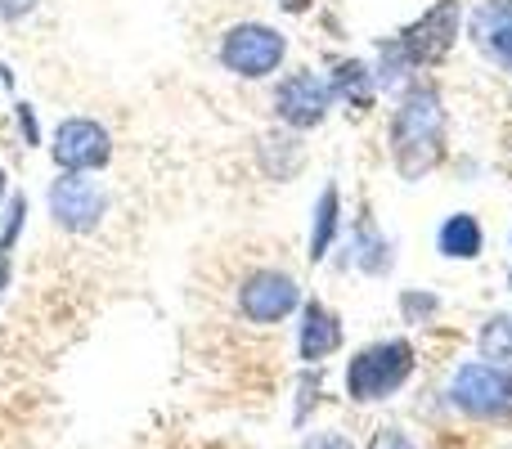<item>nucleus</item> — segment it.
<instances>
[{"instance_id": "nucleus-1", "label": "nucleus", "mask_w": 512, "mask_h": 449, "mask_svg": "<svg viewBox=\"0 0 512 449\" xmlns=\"http://www.w3.org/2000/svg\"><path fill=\"white\" fill-rule=\"evenodd\" d=\"M391 158L405 180H423L445 158V104L432 86H409L391 117Z\"/></svg>"}, {"instance_id": "nucleus-2", "label": "nucleus", "mask_w": 512, "mask_h": 449, "mask_svg": "<svg viewBox=\"0 0 512 449\" xmlns=\"http://www.w3.org/2000/svg\"><path fill=\"white\" fill-rule=\"evenodd\" d=\"M414 373V346L405 337H391V342H373L346 364V396L373 405V400L396 396L400 387Z\"/></svg>"}, {"instance_id": "nucleus-3", "label": "nucleus", "mask_w": 512, "mask_h": 449, "mask_svg": "<svg viewBox=\"0 0 512 449\" xmlns=\"http://www.w3.org/2000/svg\"><path fill=\"white\" fill-rule=\"evenodd\" d=\"M221 68L234 72V77L261 81L270 72H279V63L288 59V41H283L279 27L270 23H234L230 32L221 36Z\"/></svg>"}, {"instance_id": "nucleus-4", "label": "nucleus", "mask_w": 512, "mask_h": 449, "mask_svg": "<svg viewBox=\"0 0 512 449\" xmlns=\"http://www.w3.org/2000/svg\"><path fill=\"white\" fill-rule=\"evenodd\" d=\"M45 203H50V216L59 229L68 234H90L99 225L108 207V194L104 185L95 180V171H59L45 189Z\"/></svg>"}, {"instance_id": "nucleus-5", "label": "nucleus", "mask_w": 512, "mask_h": 449, "mask_svg": "<svg viewBox=\"0 0 512 449\" xmlns=\"http://www.w3.org/2000/svg\"><path fill=\"white\" fill-rule=\"evenodd\" d=\"M450 400L463 409V414L477 418H499L512 414V369L508 364H463L450 382Z\"/></svg>"}, {"instance_id": "nucleus-6", "label": "nucleus", "mask_w": 512, "mask_h": 449, "mask_svg": "<svg viewBox=\"0 0 512 449\" xmlns=\"http://www.w3.org/2000/svg\"><path fill=\"white\" fill-rule=\"evenodd\" d=\"M50 158L59 171H104L113 162V135L95 117H68L50 140Z\"/></svg>"}, {"instance_id": "nucleus-7", "label": "nucleus", "mask_w": 512, "mask_h": 449, "mask_svg": "<svg viewBox=\"0 0 512 449\" xmlns=\"http://www.w3.org/2000/svg\"><path fill=\"white\" fill-rule=\"evenodd\" d=\"M459 0H436L432 9H427L418 23H409L405 32L396 36L400 50H405V59L414 63V68H423V63H436L450 54V45L459 41Z\"/></svg>"}, {"instance_id": "nucleus-8", "label": "nucleus", "mask_w": 512, "mask_h": 449, "mask_svg": "<svg viewBox=\"0 0 512 449\" xmlns=\"http://www.w3.org/2000/svg\"><path fill=\"white\" fill-rule=\"evenodd\" d=\"M333 108V86L315 72H288V77L274 86V113H279L283 126L292 131H310L319 126Z\"/></svg>"}, {"instance_id": "nucleus-9", "label": "nucleus", "mask_w": 512, "mask_h": 449, "mask_svg": "<svg viewBox=\"0 0 512 449\" xmlns=\"http://www.w3.org/2000/svg\"><path fill=\"white\" fill-rule=\"evenodd\" d=\"M301 306V288L283 270H256L239 288V310L248 324H283Z\"/></svg>"}, {"instance_id": "nucleus-10", "label": "nucleus", "mask_w": 512, "mask_h": 449, "mask_svg": "<svg viewBox=\"0 0 512 449\" xmlns=\"http://www.w3.org/2000/svg\"><path fill=\"white\" fill-rule=\"evenodd\" d=\"M472 41L499 68H512V0H486L472 14Z\"/></svg>"}, {"instance_id": "nucleus-11", "label": "nucleus", "mask_w": 512, "mask_h": 449, "mask_svg": "<svg viewBox=\"0 0 512 449\" xmlns=\"http://www.w3.org/2000/svg\"><path fill=\"white\" fill-rule=\"evenodd\" d=\"M342 346V319L324 306V301H306L301 306V333H297V355L306 364H319Z\"/></svg>"}, {"instance_id": "nucleus-12", "label": "nucleus", "mask_w": 512, "mask_h": 449, "mask_svg": "<svg viewBox=\"0 0 512 449\" xmlns=\"http://www.w3.org/2000/svg\"><path fill=\"white\" fill-rule=\"evenodd\" d=\"M333 95L342 99V104H351V108H373V99H378V77L369 72V63H360V59H342L337 63V72H333Z\"/></svg>"}, {"instance_id": "nucleus-13", "label": "nucleus", "mask_w": 512, "mask_h": 449, "mask_svg": "<svg viewBox=\"0 0 512 449\" xmlns=\"http://www.w3.org/2000/svg\"><path fill=\"white\" fill-rule=\"evenodd\" d=\"M436 247H441V256H450V261H477L481 247H486V234H481L477 216L459 212V216H450V221L441 225Z\"/></svg>"}, {"instance_id": "nucleus-14", "label": "nucleus", "mask_w": 512, "mask_h": 449, "mask_svg": "<svg viewBox=\"0 0 512 449\" xmlns=\"http://www.w3.org/2000/svg\"><path fill=\"white\" fill-rule=\"evenodd\" d=\"M337 229H342V194H337V185H324L315 203V221H310V261H324Z\"/></svg>"}, {"instance_id": "nucleus-15", "label": "nucleus", "mask_w": 512, "mask_h": 449, "mask_svg": "<svg viewBox=\"0 0 512 449\" xmlns=\"http://www.w3.org/2000/svg\"><path fill=\"white\" fill-rule=\"evenodd\" d=\"M351 252H355V265H360V270H369V274H382L391 265V247H387V238L373 229V221H360Z\"/></svg>"}, {"instance_id": "nucleus-16", "label": "nucleus", "mask_w": 512, "mask_h": 449, "mask_svg": "<svg viewBox=\"0 0 512 449\" xmlns=\"http://www.w3.org/2000/svg\"><path fill=\"white\" fill-rule=\"evenodd\" d=\"M23 221H27V198L23 194H14V203H9V212H5V229H0V297H5V288H9V270H14V243H18V234H23Z\"/></svg>"}, {"instance_id": "nucleus-17", "label": "nucleus", "mask_w": 512, "mask_h": 449, "mask_svg": "<svg viewBox=\"0 0 512 449\" xmlns=\"http://www.w3.org/2000/svg\"><path fill=\"white\" fill-rule=\"evenodd\" d=\"M481 355L495 364H512V315H495L481 328Z\"/></svg>"}, {"instance_id": "nucleus-18", "label": "nucleus", "mask_w": 512, "mask_h": 449, "mask_svg": "<svg viewBox=\"0 0 512 449\" xmlns=\"http://www.w3.org/2000/svg\"><path fill=\"white\" fill-rule=\"evenodd\" d=\"M436 306H441V301H436L432 292H405V297H400V310H405L409 324H423V319H432Z\"/></svg>"}, {"instance_id": "nucleus-19", "label": "nucleus", "mask_w": 512, "mask_h": 449, "mask_svg": "<svg viewBox=\"0 0 512 449\" xmlns=\"http://www.w3.org/2000/svg\"><path fill=\"white\" fill-rule=\"evenodd\" d=\"M14 122H18V135H23V144H41V126H36L32 104H18L14 108Z\"/></svg>"}, {"instance_id": "nucleus-20", "label": "nucleus", "mask_w": 512, "mask_h": 449, "mask_svg": "<svg viewBox=\"0 0 512 449\" xmlns=\"http://www.w3.org/2000/svg\"><path fill=\"white\" fill-rule=\"evenodd\" d=\"M36 5H41V0H0V23H18V18H27Z\"/></svg>"}, {"instance_id": "nucleus-21", "label": "nucleus", "mask_w": 512, "mask_h": 449, "mask_svg": "<svg viewBox=\"0 0 512 449\" xmlns=\"http://www.w3.org/2000/svg\"><path fill=\"white\" fill-rule=\"evenodd\" d=\"M369 449H414V441H409L405 432H396V427H387V432L373 436V445H369Z\"/></svg>"}, {"instance_id": "nucleus-22", "label": "nucleus", "mask_w": 512, "mask_h": 449, "mask_svg": "<svg viewBox=\"0 0 512 449\" xmlns=\"http://www.w3.org/2000/svg\"><path fill=\"white\" fill-rule=\"evenodd\" d=\"M306 449H355V445H351V441H346V436L328 432V436H315V441H310Z\"/></svg>"}, {"instance_id": "nucleus-23", "label": "nucleus", "mask_w": 512, "mask_h": 449, "mask_svg": "<svg viewBox=\"0 0 512 449\" xmlns=\"http://www.w3.org/2000/svg\"><path fill=\"white\" fill-rule=\"evenodd\" d=\"M279 5L288 9V14H306V9H310V0H279Z\"/></svg>"}, {"instance_id": "nucleus-24", "label": "nucleus", "mask_w": 512, "mask_h": 449, "mask_svg": "<svg viewBox=\"0 0 512 449\" xmlns=\"http://www.w3.org/2000/svg\"><path fill=\"white\" fill-rule=\"evenodd\" d=\"M5 194H9V185H5V171H0V203H5Z\"/></svg>"}, {"instance_id": "nucleus-25", "label": "nucleus", "mask_w": 512, "mask_h": 449, "mask_svg": "<svg viewBox=\"0 0 512 449\" xmlns=\"http://www.w3.org/2000/svg\"><path fill=\"white\" fill-rule=\"evenodd\" d=\"M508 283H512V274H508Z\"/></svg>"}]
</instances>
